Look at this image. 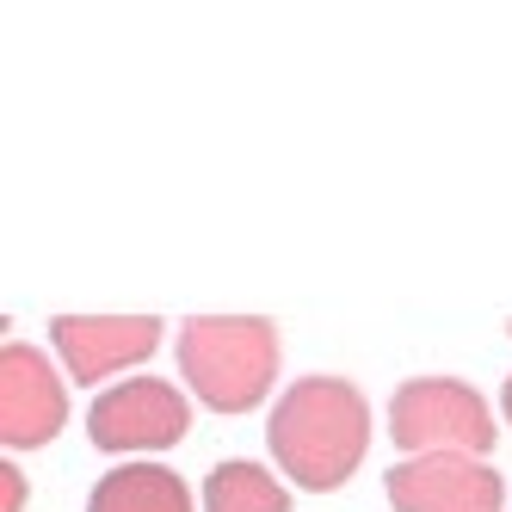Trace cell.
<instances>
[{"label": "cell", "mask_w": 512, "mask_h": 512, "mask_svg": "<svg viewBox=\"0 0 512 512\" xmlns=\"http://www.w3.org/2000/svg\"><path fill=\"white\" fill-rule=\"evenodd\" d=\"M266 445L297 488L309 494L346 488L364 463V445H371V408L346 377H303L278 395L266 420Z\"/></svg>", "instance_id": "1"}, {"label": "cell", "mask_w": 512, "mask_h": 512, "mask_svg": "<svg viewBox=\"0 0 512 512\" xmlns=\"http://www.w3.org/2000/svg\"><path fill=\"white\" fill-rule=\"evenodd\" d=\"M179 377L216 414L260 408L278 377V327L260 315H198L179 327Z\"/></svg>", "instance_id": "2"}, {"label": "cell", "mask_w": 512, "mask_h": 512, "mask_svg": "<svg viewBox=\"0 0 512 512\" xmlns=\"http://www.w3.org/2000/svg\"><path fill=\"white\" fill-rule=\"evenodd\" d=\"M389 438L401 457H488L500 420L457 377H414L389 401Z\"/></svg>", "instance_id": "3"}, {"label": "cell", "mask_w": 512, "mask_h": 512, "mask_svg": "<svg viewBox=\"0 0 512 512\" xmlns=\"http://www.w3.org/2000/svg\"><path fill=\"white\" fill-rule=\"evenodd\" d=\"M186 432H192V408H186V395L173 383H161V377H124L87 408V438L99 451H112V457L167 451Z\"/></svg>", "instance_id": "4"}, {"label": "cell", "mask_w": 512, "mask_h": 512, "mask_svg": "<svg viewBox=\"0 0 512 512\" xmlns=\"http://www.w3.org/2000/svg\"><path fill=\"white\" fill-rule=\"evenodd\" d=\"M383 494L395 512H506V482L482 457H401Z\"/></svg>", "instance_id": "5"}, {"label": "cell", "mask_w": 512, "mask_h": 512, "mask_svg": "<svg viewBox=\"0 0 512 512\" xmlns=\"http://www.w3.org/2000/svg\"><path fill=\"white\" fill-rule=\"evenodd\" d=\"M62 420H68V395L56 364L38 346H7L0 352V445H7V457L50 445Z\"/></svg>", "instance_id": "6"}, {"label": "cell", "mask_w": 512, "mask_h": 512, "mask_svg": "<svg viewBox=\"0 0 512 512\" xmlns=\"http://www.w3.org/2000/svg\"><path fill=\"white\" fill-rule=\"evenodd\" d=\"M50 340L75 383H105V377L130 371V364L155 358L161 315H56Z\"/></svg>", "instance_id": "7"}, {"label": "cell", "mask_w": 512, "mask_h": 512, "mask_svg": "<svg viewBox=\"0 0 512 512\" xmlns=\"http://www.w3.org/2000/svg\"><path fill=\"white\" fill-rule=\"evenodd\" d=\"M87 512H192V488L167 463H118L93 482Z\"/></svg>", "instance_id": "8"}, {"label": "cell", "mask_w": 512, "mask_h": 512, "mask_svg": "<svg viewBox=\"0 0 512 512\" xmlns=\"http://www.w3.org/2000/svg\"><path fill=\"white\" fill-rule=\"evenodd\" d=\"M204 512H290V494L278 488L272 469L229 457V463H216L210 482H204Z\"/></svg>", "instance_id": "9"}, {"label": "cell", "mask_w": 512, "mask_h": 512, "mask_svg": "<svg viewBox=\"0 0 512 512\" xmlns=\"http://www.w3.org/2000/svg\"><path fill=\"white\" fill-rule=\"evenodd\" d=\"M0 512H25V475L13 463L0 469Z\"/></svg>", "instance_id": "10"}, {"label": "cell", "mask_w": 512, "mask_h": 512, "mask_svg": "<svg viewBox=\"0 0 512 512\" xmlns=\"http://www.w3.org/2000/svg\"><path fill=\"white\" fill-rule=\"evenodd\" d=\"M500 408H506V426H512V377H506V395H500Z\"/></svg>", "instance_id": "11"}]
</instances>
